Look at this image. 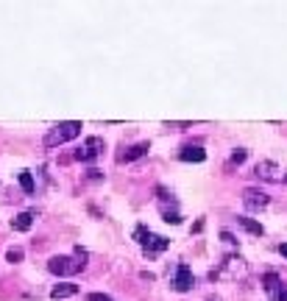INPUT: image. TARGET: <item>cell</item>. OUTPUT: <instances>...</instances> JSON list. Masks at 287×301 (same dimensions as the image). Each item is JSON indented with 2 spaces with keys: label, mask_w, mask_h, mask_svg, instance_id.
<instances>
[{
  "label": "cell",
  "mask_w": 287,
  "mask_h": 301,
  "mask_svg": "<svg viewBox=\"0 0 287 301\" xmlns=\"http://www.w3.org/2000/svg\"><path fill=\"white\" fill-rule=\"evenodd\" d=\"M78 134H81V123H78V120L59 123V126H56L53 131L45 137V145H48V148H56V145H61V142H70V139H76Z\"/></svg>",
  "instance_id": "6da1fadb"
},
{
  "label": "cell",
  "mask_w": 287,
  "mask_h": 301,
  "mask_svg": "<svg viewBox=\"0 0 287 301\" xmlns=\"http://www.w3.org/2000/svg\"><path fill=\"white\" fill-rule=\"evenodd\" d=\"M248 273V265H245V259L240 257H229L223 262V268L212 271V279H237V276H245Z\"/></svg>",
  "instance_id": "7a4b0ae2"
},
{
  "label": "cell",
  "mask_w": 287,
  "mask_h": 301,
  "mask_svg": "<svg viewBox=\"0 0 287 301\" xmlns=\"http://www.w3.org/2000/svg\"><path fill=\"white\" fill-rule=\"evenodd\" d=\"M84 268V259H70V257H53L48 262L50 273H59V276H73Z\"/></svg>",
  "instance_id": "3957f363"
},
{
  "label": "cell",
  "mask_w": 287,
  "mask_h": 301,
  "mask_svg": "<svg viewBox=\"0 0 287 301\" xmlns=\"http://www.w3.org/2000/svg\"><path fill=\"white\" fill-rule=\"evenodd\" d=\"M101 150H103V139H101V137H90L84 148L76 154V159H78V162H92V159H95Z\"/></svg>",
  "instance_id": "277c9868"
},
{
  "label": "cell",
  "mask_w": 287,
  "mask_h": 301,
  "mask_svg": "<svg viewBox=\"0 0 287 301\" xmlns=\"http://www.w3.org/2000/svg\"><path fill=\"white\" fill-rule=\"evenodd\" d=\"M192 284H195V279H192L190 265H184V262H181V265L176 268V282H173V287L179 290V293H187V290H192Z\"/></svg>",
  "instance_id": "5b68a950"
},
{
  "label": "cell",
  "mask_w": 287,
  "mask_h": 301,
  "mask_svg": "<svg viewBox=\"0 0 287 301\" xmlns=\"http://www.w3.org/2000/svg\"><path fill=\"white\" fill-rule=\"evenodd\" d=\"M268 195L262 193V190H245L243 193V204L248 206V209H262V206H268Z\"/></svg>",
  "instance_id": "8992f818"
},
{
  "label": "cell",
  "mask_w": 287,
  "mask_h": 301,
  "mask_svg": "<svg viewBox=\"0 0 287 301\" xmlns=\"http://www.w3.org/2000/svg\"><path fill=\"white\" fill-rule=\"evenodd\" d=\"M254 173L259 176V179H268V181H279L281 179V168L273 162H259L257 168H254Z\"/></svg>",
  "instance_id": "52a82bcc"
},
{
  "label": "cell",
  "mask_w": 287,
  "mask_h": 301,
  "mask_svg": "<svg viewBox=\"0 0 287 301\" xmlns=\"http://www.w3.org/2000/svg\"><path fill=\"white\" fill-rule=\"evenodd\" d=\"M265 290L270 293L273 301H287V290L284 287L279 290V276H276V273H268V276H265Z\"/></svg>",
  "instance_id": "ba28073f"
},
{
  "label": "cell",
  "mask_w": 287,
  "mask_h": 301,
  "mask_svg": "<svg viewBox=\"0 0 287 301\" xmlns=\"http://www.w3.org/2000/svg\"><path fill=\"white\" fill-rule=\"evenodd\" d=\"M168 246H170V240H165V237H159V235H148V237H145V243H142L145 254H159V251H165Z\"/></svg>",
  "instance_id": "9c48e42d"
},
{
  "label": "cell",
  "mask_w": 287,
  "mask_h": 301,
  "mask_svg": "<svg viewBox=\"0 0 287 301\" xmlns=\"http://www.w3.org/2000/svg\"><path fill=\"white\" fill-rule=\"evenodd\" d=\"M76 293H78V284L61 282V284H56V287L50 290V298H53V301H61V298H70V295H76Z\"/></svg>",
  "instance_id": "30bf717a"
},
{
  "label": "cell",
  "mask_w": 287,
  "mask_h": 301,
  "mask_svg": "<svg viewBox=\"0 0 287 301\" xmlns=\"http://www.w3.org/2000/svg\"><path fill=\"white\" fill-rule=\"evenodd\" d=\"M179 159L181 162H203V159H206V150L198 148V145H190V148H184L179 154Z\"/></svg>",
  "instance_id": "8fae6325"
},
{
  "label": "cell",
  "mask_w": 287,
  "mask_h": 301,
  "mask_svg": "<svg viewBox=\"0 0 287 301\" xmlns=\"http://www.w3.org/2000/svg\"><path fill=\"white\" fill-rule=\"evenodd\" d=\"M151 150V145L148 142H137V145H131V148L126 150V154H123V162H134V159H139V157H145V154H148Z\"/></svg>",
  "instance_id": "7c38bea8"
},
{
  "label": "cell",
  "mask_w": 287,
  "mask_h": 301,
  "mask_svg": "<svg viewBox=\"0 0 287 301\" xmlns=\"http://www.w3.org/2000/svg\"><path fill=\"white\" fill-rule=\"evenodd\" d=\"M31 226H34V215H31V212H20V215L12 220V229L14 232H28Z\"/></svg>",
  "instance_id": "4fadbf2b"
},
{
  "label": "cell",
  "mask_w": 287,
  "mask_h": 301,
  "mask_svg": "<svg viewBox=\"0 0 287 301\" xmlns=\"http://www.w3.org/2000/svg\"><path fill=\"white\" fill-rule=\"evenodd\" d=\"M237 223L243 226L245 232H251V235H257V237H262L265 235V229H262V223H257V220H251V217H237Z\"/></svg>",
  "instance_id": "5bb4252c"
},
{
  "label": "cell",
  "mask_w": 287,
  "mask_h": 301,
  "mask_svg": "<svg viewBox=\"0 0 287 301\" xmlns=\"http://www.w3.org/2000/svg\"><path fill=\"white\" fill-rule=\"evenodd\" d=\"M17 179H20V187H23L25 193H28V195L34 193V176H31V170H20Z\"/></svg>",
  "instance_id": "9a60e30c"
},
{
  "label": "cell",
  "mask_w": 287,
  "mask_h": 301,
  "mask_svg": "<svg viewBox=\"0 0 287 301\" xmlns=\"http://www.w3.org/2000/svg\"><path fill=\"white\" fill-rule=\"evenodd\" d=\"M23 257H25L23 248H9V251H6V259H9V262H20Z\"/></svg>",
  "instance_id": "2e32d148"
},
{
  "label": "cell",
  "mask_w": 287,
  "mask_h": 301,
  "mask_svg": "<svg viewBox=\"0 0 287 301\" xmlns=\"http://www.w3.org/2000/svg\"><path fill=\"white\" fill-rule=\"evenodd\" d=\"M245 157H248V150L237 148V150L232 154V162H234V165H243V162H245Z\"/></svg>",
  "instance_id": "e0dca14e"
},
{
  "label": "cell",
  "mask_w": 287,
  "mask_h": 301,
  "mask_svg": "<svg viewBox=\"0 0 287 301\" xmlns=\"http://www.w3.org/2000/svg\"><path fill=\"white\" fill-rule=\"evenodd\" d=\"M90 301H112V298H109V295H103V293H92Z\"/></svg>",
  "instance_id": "ac0fdd59"
},
{
  "label": "cell",
  "mask_w": 287,
  "mask_h": 301,
  "mask_svg": "<svg viewBox=\"0 0 287 301\" xmlns=\"http://www.w3.org/2000/svg\"><path fill=\"white\" fill-rule=\"evenodd\" d=\"M279 251H281V257H287V243H281V246H279Z\"/></svg>",
  "instance_id": "d6986e66"
}]
</instances>
